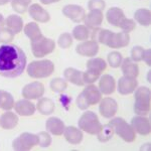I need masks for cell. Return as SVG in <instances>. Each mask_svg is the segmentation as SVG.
Listing matches in <instances>:
<instances>
[{"label": "cell", "instance_id": "obj_1", "mask_svg": "<svg viewBox=\"0 0 151 151\" xmlns=\"http://www.w3.org/2000/svg\"><path fill=\"white\" fill-rule=\"evenodd\" d=\"M27 65V58L21 47L16 45H0V76L14 79L23 74Z\"/></svg>", "mask_w": 151, "mask_h": 151}, {"label": "cell", "instance_id": "obj_2", "mask_svg": "<svg viewBox=\"0 0 151 151\" xmlns=\"http://www.w3.org/2000/svg\"><path fill=\"white\" fill-rule=\"evenodd\" d=\"M102 99V93L99 88L94 84H89L83 90V92L77 98V106L80 110H87L90 106L99 104Z\"/></svg>", "mask_w": 151, "mask_h": 151}, {"label": "cell", "instance_id": "obj_3", "mask_svg": "<svg viewBox=\"0 0 151 151\" xmlns=\"http://www.w3.org/2000/svg\"><path fill=\"white\" fill-rule=\"evenodd\" d=\"M150 89L146 86L137 87L134 91V102L133 110L137 115L146 116L150 112Z\"/></svg>", "mask_w": 151, "mask_h": 151}, {"label": "cell", "instance_id": "obj_4", "mask_svg": "<svg viewBox=\"0 0 151 151\" xmlns=\"http://www.w3.org/2000/svg\"><path fill=\"white\" fill-rule=\"evenodd\" d=\"M55 64L50 60H33L26 68L27 75L32 79H45L52 76L55 72Z\"/></svg>", "mask_w": 151, "mask_h": 151}, {"label": "cell", "instance_id": "obj_5", "mask_svg": "<svg viewBox=\"0 0 151 151\" xmlns=\"http://www.w3.org/2000/svg\"><path fill=\"white\" fill-rule=\"evenodd\" d=\"M78 125L83 132H86L90 135H97L102 128L98 115L93 111H86L83 113L79 119Z\"/></svg>", "mask_w": 151, "mask_h": 151}, {"label": "cell", "instance_id": "obj_6", "mask_svg": "<svg viewBox=\"0 0 151 151\" xmlns=\"http://www.w3.org/2000/svg\"><path fill=\"white\" fill-rule=\"evenodd\" d=\"M109 124L113 127L114 132L125 142L131 143L135 141L136 132L134 131L132 126L126 122L122 117H115V118L113 117Z\"/></svg>", "mask_w": 151, "mask_h": 151}, {"label": "cell", "instance_id": "obj_7", "mask_svg": "<svg viewBox=\"0 0 151 151\" xmlns=\"http://www.w3.org/2000/svg\"><path fill=\"white\" fill-rule=\"evenodd\" d=\"M55 50V41L52 38L41 35L40 37L31 41V52L35 58H40L50 55Z\"/></svg>", "mask_w": 151, "mask_h": 151}, {"label": "cell", "instance_id": "obj_8", "mask_svg": "<svg viewBox=\"0 0 151 151\" xmlns=\"http://www.w3.org/2000/svg\"><path fill=\"white\" fill-rule=\"evenodd\" d=\"M38 145L37 134L23 132L12 142V148L16 151H28Z\"/></svg>", "mask_w": 151, "mask_h": 151}, {"label": "cell", "instance_id": "obj_9", "mask_svg": "<svg viewBox=\"0 0 151 151\" xmlns=\"http://www.w3.org/2000/svg\"><path fill=\"white\" fill-rule=\"evenodd\" d=\"M45 92V86L40 82H31L29 84L25 85L22 89V97L24 99L28 100H37L43 97Z\"/></svg>", "mask_w": 151, "mask_h": 151}, {"label": "cell", "instance_id": "obj_10", "mask_svg": "<svg viewBox=\"0 0 151 151\" xmlns=\"http://www.w3.org/2000/svg\"><path fill=\"white\" fill-rule=\"evenodd\" d=\"M63 14L75 23H81L86 17V10L78 4H68L63 8Z\"/></svg>", "mask_w": 151, "mask_h": 151}, {"label": "cell", "instance_id": "obj_11", "mask_svg": "<svg viewBox=\"0 0 151 151\" xmlns=\"http://www.w3.org/2000/svg\"><path fill=\"white\" fill-rule=\"evenodd\" d=\"M99 112L104 118L111 119L118 112V103L115 99L107 97L99 102Z\"/></svg>", "mask_w": 151, "mask_h": 151}, {"label": "cell", "instance_id": "obj_12", "mask_svg": "<svg viewBox=\"0 0 151 151\" xmlns=\"http://www.w3.org/2000/svg\"><path fill=\"white\" fill-rule=\"evenodd\" d=\"M130 125L132 126L136 133L142 136L149 135L151 132V125L150 120L146 116H140L136 115L131 119Z\"/></svg>", "mask_w": 151, "mask_h": 151}, {"label": "cell", "instance_id": "obj_13", "mask_svg": "<svg viewBox=\"0 0 151 151\" xmlns=\"http://www.w3.org/2000/svg\"><path fill=\"white\" fill-rule=\"evenodd\" d=\"M138 87V81L136 78H128L121 77L118 80V84H116V89L118 90V93L123 96L133 94L136 88Z\"/></svg>", "mask_w": 151, "mask_h": 151}, {"label": "cell", "instance_id": "obj_14", "mask_svg": "<svg viewBox=\"0 0 151 151\" xmlns=\"http://www.w3.org/2000/svg\"><path fill=\"white\" fill-rule=\"evenodd\" d=\"M76 52L82 57L94 58L99 52V43L94 40H85L76 47Z\"/></svg>", "mask_w": 151, "mask_h": 151}, {"label": "cell", "instance_id": "obj_15", "mask_svg": "<svg viewBox=\"0 0 151 151\" xmlns=\"http://www.w3.org/2000/svg\"><path fill=\"white\" fill-rule=\"evenodd\" d=\"M29 16L35 21V22L45 23L50 20V14L47 10H45L40 4L33 3L28 7Z\"/></svg>", "mask_w": 151, "mask_h": 151}, {"label": "cell", "instance_id": "obj_16", "mask_svg": "<svg viewBox=\"0 0 151 151\" xmlns=\"http://www.w3.org/2000/svg\"><path fill=\"white\" fill-rule=\"evenodd\" d=\"M14 110L19 116L28 117L32 116L36 111L35 104H33L28 99H21L15 102L14 104Z\"/></svg>", "mask_w": 151, "mask_h": 151}, {"label": "cell", "instance_id": "obj_17", "mask_svg": "<svg viewBox=\"0 0 151 151\" xmlns=\"http://www.w3.org/2000/svg\"><path fill=\"white\" fill-rule=\"evenodd\" d=\"M99 90L102 95H111L116 91V81L111 75H101L99 78Z\"/></svg>", "mask_w": 151, "mask_h": 151}, {"label": "cell", "instance_id": "obj_18", "mask_svg": "<svg viewBox=\"0 0 151 151\" xmlns=\"http://www.w3.org/2000/svg\"><path fill=\"white\" fill-rule=\"evenodd\" d=\"M65 125L64 121L58 117H50L45 122V129L50 134L55 136H60L64 134Z\"/></svg>", "mask_w": 151, "mask_h": 151}, {"label": "cell", "instance_id": "obj_19", "mask_svg": "<svg viewBox=\"0 0 151 151\" xmlns=\"http://www.w3.org/2000/svg\"><path fill=\"white\" fill-rule=\"evenodd\" d=\"M104 20L103 11L98 10V9H94V10H90L88 14H86V17L84 19L85 25L89 29H94L96 27H100L102 22Z\"/></svg>", "mask_w": 151, "mask_h": 151}, {"label": "cell", "instance_id": "obj_20", "mask_svg": "<svg viewBox=\"0 0 151 151\" xmlns=\"http://www.w3.org/2000/svg\"><path fill=\"white\" fill-rule=\"evenodd\" d=\"M65 138L67 142L73 145H78L83 141L84 138V133L80 128L75 127V126H68L65 128L64 131Z\"/></svg>", "mask_w": 151, "mask_h": 151}, {"label": "cell", "instance_id": "obj_21", "mask_svg": "<svg viewBox=\"0 0 151 151\" xmlns=\"http://www.w3.org/2000/svg\"><path fill=\"white\" fill-rule=\"evenodd\" d=\"M121 70L122 74L125 77L128 78H137L139 75V67H138L137 63L131 60V58H123L122 63H121Z\"/></svg>", "mask_w": 151, "mask_h": 151}, {"label": "cell", "instance_id": "obj_22", "mask_svg": "<svg viewBox=\"0 0 151 151\" xmlns=\"http://www.w3.org/2000/svg\"><path fill=\"white\" fill-rule=\"evenodd\" d=\"M64 78L67 82H70V84H74L76 86H85L84 80H83V72L75 68H67L64 70Z\"/></svg>", "mask_w": 151, "mask_h": 151}, {"label": "cell", "instance_id": "obj_23", "mask_svg": "<svg viewBox=\"0 0 151 151\" xmlns=\"http://www.w3.org/2000/svg\"><path fill=\"white\" fill-rule=\"evenodd\" d=\"M126 16L124 11L119 7H111L106 12V19L108 23H110L111 25L115 26V27H119L120 23L122 22V20Z\"/></svg>", "mask_w": 151, "mask_h": 151}, {"label": "cell", "instance_id": "obj_24", "mask_svg": "<svg viewBox=\"0 0 151 151\" xmlns=\"http://www.w3.org/2000/svg\"><path fill=\"white\" fill-rule=\"evenodd\" d=\"M19 118L16 113H13L10 110L6 111L0 117V127L5 130H11L15 128L18 124Z\"/></svg>", "mask_w": 151, "mask_h": 151}, {"label": "cell", "instance_id": "obj_25", "mask_svg": "<svg viewBox=\"0 0 151 151\" xmlns=\"http://www.w3.org/2000/svg\"><path fill=\"white\" fill-rule=\"evenodd\" d=\"M5 24L6 27L10 29L14 35H17L21 32V30H23V19L18 14H10L5 19Z\"/></svg>", "mask_w": 151, "mask_h": 151}, {"label": "cell", "instance_id": "obj_26", "mask_svg": "<svg viewBox=\"0 0 151 151\" xmlns=\"http://www.w3.org/2000/svg\"><path fill=\"white\" fill-rule=\"evenodd\" d=\"M36 110H37L41 115H50L55 112V104L53 100L45 97H41L38 99V102L36 104Z\"/></svg>", "mask_w": 151, "mask_h": 151}, {"label": "cell", "instance_id": "obj_27", "mask_svg": "<svg viewBox=\"0 0 151 151\" xmlns=\"http://www.w3.org/2000/svg\"><path fill=\"white\" fill-rule=\"evenodd\" d=\"M107 69V62L101 58H91L87 63V70L93 72L101 76L102 73Z\"/></svg>", "mask_w": 151, "mask_h": 151}, {"label": "cell", "instance_id": "obj_28", "mask_svg": "<svg viewBox=\"0 0 151 151\" xmlns=\"http://www.w3.org/2000/svg\"><path fill=\"white\" fill-rule=\"evenodd\" d=\"M134 20L141 26H148L151 24V12L147 8H139L134 12Z\"/></svg>", "mask_w": 151, "mask_h": 151}, {"label": "cell", "instance_id": "obj_29", "mask_svg": "<svg viewBox=\"0 0 151 151\" xmlns=\"http://www.w3.org/2000/svg\"><path fill=\"white\" fill-rule=\"evenodd\" d=\"M23 31H24V35L27 36L31 41L40 37L42 35L40 27L38 26L37 22H35V21H31V22L25 24L23 26Z\"/></svg>", "mask_w": 151, "mask_h": 151}, {"label": "cell", "instance_id": "obj_30", "mask_svg": "<svg viewBox=\"0 0 151 151\" xmlns=\"http://www.w3.org/2000/svg\"><path fill=\"white\" fill-rule=\"evenodd\" d=\"M14 101L13 96L9 92L0 90V109L4 111H9L14 108Z\"/></svg>", "mask_w": 151, "mask_h": 151}, {"label": "cell", "instance_id": "obj_31", "mask_svg": "<svg viewBox=\"0 0 151 151\" xmlns=\"http://www.w3.org/2000/svg\"><path fill=\"white\" fill-rule=\"evenodd\" d=\"M90 35H91V31H90V29L85 24H78L77 26H75L72 31L73 38H75V40L79 41L88 40Z\"/></svg>", "mask_w": 151, "mask_h": 151}, {"label": "cell", "instance_id": "obj_32", "mask_svg": "<svg viewBox=\"0 0 151 151\" xmlns=\"http://www.w3.org/2000/svg\"><path fill=\"white\" fill-rule=\"evenodd\" d=\"M114 134H115V132H114L113 127L108 123L106 125H102L101 130L99 131L97 136H98V140L100 142L105 143V142H108L109 140H111L113 138Z\"/></svg>", "mask_w": 151, "mask_h": 151}, {"label": "cell", "instance_id": "obj_33", "mask_svg": "<svg viewBox=\"0 0 151 151\" xmlns=\"http://www.w3.org/2000/svg\"><path fill=\"white\" fill-rule=\"evenodd\" d=\"M123 60V57L121 52L113 50V52H109L107 55V65H109L113 69H117L121 65V63Z\"/></svg>", "mask_w": 151, "mask_h": 151}, {"label": "cell", "instance_id": "obj_34", "mask_svg": "<svg viewBox=\"0 0 151 151\" xmlns=\"http://www.w3.org/2000/svg\"><path fill=\"white\" fill-rule=\"evenodd\" d=\"M50 90L55 93H63L68 89V82L62 78H55L50 83Z\"/></svg>", "mask_w": 151, "mask_h": 151}, {"label": "cell", "instance_id": "obj_35", "mask_svg": "<svg viewBox=\"0 0 151 151\" xmlns=\"http://www.w3.org/2000/svg\"><path fill=\"white\" fill-rule=\"evenodd\" d=\"M74 42V38L70 33L69 32H64L62 33L58 38V45L63 50H67Z\"/></svg>", "mask_w": 151, "mask_h": 151}, {"label": "cell", "instance_id": "obj_36", "mask_svg": "<svg viewBox=\"0 0 151 151\" xmlns=\"http://www.w3.org/2000/svg\"><path fill=\"white\" fill-rule=\"evenodd\" d=\"M37 137H38V145L42 148H47L48 146H50L52 142V136L47 131H40V133H37Z\"/></svg>", "mask_w": 151, "mask_h": 151}, {"label": "cell", "instance_id": "obj_37", "mask_svg": "<svg viewBox=\"0 0 151 151\" xmlns=\"http://www.w3.org/2000/svg\"><path fill=\"white\" fill-rule=\"evenodd\" d=\"M14 35H15L9 28L7 27L0 28V43H2V45L10 43L14 40Z\"/></svg>", "mask_w": 151, "mask_h": 151}, {"label": "cell", "instance_id": "obj_38", "mask_svg": "<svg viewBox=\"0 0 151 151\" xmlns=\"http://www.w3.org/2000/svg\"><path fill=\"white\" fill-rule=\"evenodd\" d=\"M10 3H11L12 9L19 14H22L28 10L29 4L25 3L22 0H11Z\"/></svg>", "mask_w": 151, "mask_h": 151}, {"label": "cell", "instance_id": "obj_39", "mask_svg": "<svg viewBox=\"0 0 151 151\" xmlns=\"http://www.w3.org/2000/svg\"><path fill=\"white\" fill-rule=\"evenodd\" d=\"M136 27V22L134 19H131V18H124L122 20V22L120 23L119 25V28L123 31V32H126V33H130L131 31H133L134 29Z\"/></svg>", "mask_w": 151, "mask_h": 151}, {"label": "cell", "instance_id": "obj_40", "mask_svg": "<svg viewBox=\"0 0 151 151\" xmlns=\"http://www.w3.org/2000/svg\"><path fill=\"white\" fill-rule=\"evenodd\" d=\"M145 48L140 47V45H135V47H132L131 50V60H134L135 63H139L142 60L143 58V53H144Z\"/></svg>", "mask_w": 151, "mask_h": 151}, {"label": "cell", "instance_id": "obj_41", "mask_svg": "<svg viewBox=\"0 0 151 151\" xmlns=\"http://www.w3.org/2000/svg\"><path fill=\"white\" fill-rule=\"evenodd\" d=\"M101 77L98 74H95L93 72H90V70H86V72H83V80H84L85 85L89 84H94L95 82H97L99 80V78Z\"/></svg>", "mask_w": 151, "mask_h": 151}, {"label": "cell", "instance_id": "obj_42", "mask_svg": "<svg viewBox=\"0 0 151 151\" xmlns=\"http://www.w3.org/2000/svg\"><path fill=\"white\" fill-rule=\"evenodd\" d=\"M88 8H89V10L98 9V10L103 11L106 8V2H105V0H89Z\"/></svg>", "mask_w": 151, "mask_h": 151}, {"label": "cell", "instance_id": "obj_43", "mask_svg": "<svg viewBox=\"0 0 151 151\" xmlns=\"http://www.w3.org/2000/svg\"><path fill=\"white\" fill-rule=\"evenodd\" d=\"M142 60L145 63L146 65H148V67H151V50H149V48H148V50H144Z\"/></svg>", "mask_w": 151, "mask_h": 151}, {"label": "cell", "instance_id": "obj_44", "mask_svg": "<svg viewBox=\"0 0 151 151\" xmlns=\"http://www.w3.org/2000/svg\"><path fill=\"white\" fill-rule=\"evenodd\" d=\"M40 3L45 4V5H50V4H52V3H58L60 0H40Z\"/></svg>", "mask_w": 151, "mask_h": 151}, {"label": "cell", "instance_id": "obj_45", "mask_svg": "<svg viewBox=\"0 0 151 151\" xmlns=\"http://www.w3.org/2000/svg\"><path fill=\"white\" fill-rule=\"evenodd\" d=\"M4 26H5V18H4V16L0 13V28L4 27Z\"/></svg>", "mask_w": 151, "mask_h": 151}, {"label": "cell", "instance_id": "obj_46", "mask_svg": "<svg viewBox=\"0 0 151 151\" xmlns=\"http://www.w3.org/2000/svg\"><path fill=\"white\" fill-rule=\"evenodd\" d=\"M10 1L11 0H0V6H3V5H5V4H8Z\"/></svg>", "mask_w": 151, "mask_h": 151}, {"label": "cell", "instance_id": "obj_47", "mask_svg": "<svg viewBox=\"0 0 151 151\" xmlns=\"http://www.w3.org/2000/svg\"><path fill=\"white\" fill-rule=\"evenodd\" d=\"M22 1H24V2H25V3H27V4H30L31 0H22Z\"/></svg>", "mask_w": 151, "mask_h": 151}, {"label": "cell", "instance_id": "obj_48", "mask_svg": "<svg viewBox=\"0 0 151 151\" xmlns=\"http://www.w3.org/2000/svg\"><path fill=\"white\" fill-rule=\"evenodd\" d=\"M150 73H151V72L149 70V72H148V79H147V80H148V82H149V83L151 82V81H150Z\"/></svg>", "mask_w": 151, "mask_h": 151}]
</instances>
